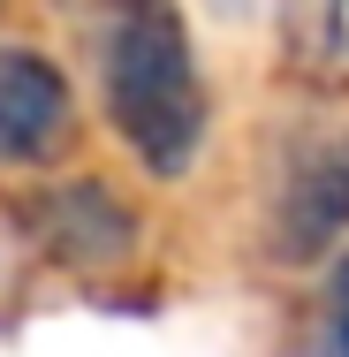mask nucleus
<instances>
[{
    "label": "nucleus",
    "mask_w": 349,
    "mask_h": 357,
    "mask_svg": "<svg viewBox=\"0 0 349 357\" xmlns=\"http://www.w3.org/2000/svg\"><path fill=\"white\" fill-rule=\"evenodd\" d=\"M91 46H99V99H107L122 152L160 183L190 175L212 137V91L183 8L175 0H99Z\"/></svg>",
    "instance_id": "f257e3e1"
},
{
    "label": "nucleus",
    "mask_w": 349,
    "mask_h": 357,
    "mask_svg": "<svg viewBox=\"0 0 349 357\" xmlns=\"http://www.w3.org/2000/svg\"><path fill=\"white\" fill-rule=\"evenodd\" d=\"M349 236V130H311L281 160L274 183V251L281 259H319Z\"/></svg>",
    "instance_id": "f03ea898"
},
{
    "label": "nucleus",
    "mask_w": 349,
    "mask_h": 357,
    "mask_svg": "<svg viewBox=\"0 0 349 357\" xmlns=\"http://www.w3.org/2000/svg\"><path fill=\"white\" fill-rule=\"evenodd\" d=\"M76 137L69 69L23 38H0V167H54Z\"/></svg>",
    "instance_id": "7ed1b4c3"
},
{
    "label": "nucleus",
    "mask_w": 349,
    "mask_h": 357,
    "mask_svg": "<svg viewBox=\"0 0 349 357\" xmlns=\"http://www.w3.org/2000/svg\"><path fill=\"white\" fill-rule=\"evenodd\" d=\"M31 236L54 266H122L137 251V213L114 183L99 175H69V183H46L31 198Z\"/></svg>",
    "instance_id": "20e7f679"
},
{
    "label": "nucleus",
    "mask_w": 349,
    "mask_h": 357,
    "mask_svg": "<svg viewBox=\"0 0 349 357\" xmlns=\"http://www.w3.org/2000/svg\"><path fill=\"white\" fill-rule=\"evenodd\" d=\"M281 54L304 84L349 91V0H281Z\"/></svg>",
    "instance_id": "39448f33"
},
{
    "label": "nucleus",
    "mask_w": 349,
    "mask_h": 357,
    "mask_svg": "<svg viewBox=\"0 0 349 357\" xmlns=\"http://www.w3.org/2000/svg\"><path fill=\"white\" fill-rule=\"evenodd\" d=\"M311 357H349V243L327 259L311 296Z\"/></svg>",
    "instance_id": "423d86ee"
}]
</instances>
